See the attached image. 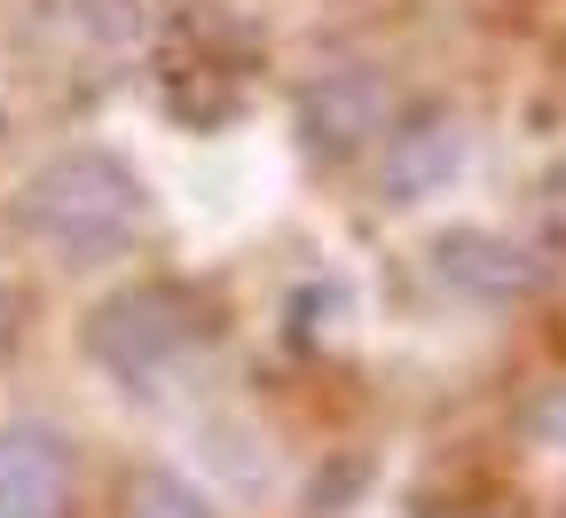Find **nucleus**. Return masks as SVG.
<instances>
[{
    "label": "nucleus",
    "instance_id": "obj_1",
    "mask_svg": "<svg viewBox=\"0 0 566 518\" xmlns=\"http://www.w3.org/2000/svg\"><path fill=\"white\" fill-rule=\"evenodd\" d=\"M17 220L24 236L63 260V267H87V260H111L134 220H142V181L111 158V150H71V158H48L24 197H17Z\"/></svg>",
    "mask_w": 566,
    "mask_h": 518
},
{
    "label": "nucleus",
    "instance_id": "obj_2",
    "mask_svg": "<svg viewBox=\"0 0 566 518\" xmlns=\"http://www.w3.org/2000/svg\"><path fill=\"white\" fill-rule=\"evenodd\" d=\"M205 338V315H197V299L189 290H174V283H142V290H118V299L95 315V330H87V346L118 369L126 385H150V378H166V369L189 353Z\"/></svg>",
    "mask_w": 566,
    "mask_h": 518
},
{
    "label": "nucleus",
    "instance_id": "obj_3",
    "mask_svg": "<svg viewBox=\"0 0 566 518\" xmlns=\"http://www.w3.org/2000/svg\"><path fill=\"white\" fill-rule=\"evenodd\" d=\"M71 456L48 424H0V518H63Z\"/></svg>",
    "mask_w": 566,
    "mask_h": 518
},
{
    "label": "nucleus",
    "instance_id": "obj_4",
    "mask_svg": "<svg viewBox=\"0 0 566 518\" xmlns=\"http://www.w3.org/2000/svg\"><path fill=\"white\" fill-rule=\"evenodd\" d=\"M464 166V126L457 110H417L401 134H386V197L394 204H424L441 197Z\"/></svg>",
    "mask_w": 566,
    "mask_h": 518
},
{
    "label": "nucleus",
    "instance_id": "obj_5",
    "mask_svg": "<svg viewBox=\"0 0 566 518\" xmlns=\"http://www.w3.org/2000/svg\"><path fill=\"white\" fill-rule=\"evenodd\" d=\"M307 141L323 158H354L370 134H386V87L370 80V71H338V80H323L300 110Z\"/></svg>",
    "mask_w": 566,
    "mask_h": 518
},
{
    "label": "nucleus",
    "instance_id": "obj_6",
    "mask_svg": "<svg viewBox=\"0 0 566 518\" xmlns=\"http://www.w3.org/2000/svg\"><path fill=\"white\" fill-rule=\"evenodd\" d=\"M433 260H441V283L472 290V299H520V290H535V267H527V252H512L504 236H480V229L449 236Z\"/></svg>",
    "mask_w": 566,
    "mask_h": 518
},
{
    "label": "nucleus",
    "instance_id": "obj_7",
    "mask_svg": "<svg viewBox=\"0 0 566 518\" xmlns=\"http://www.w3.org/2000/svg\"><path fill=\"white\" fill-rule=\"evenodd\" d=\"M126 518H212V510H205V495H197L189 479H174V472H142V479L126 487Z\"/></svg>",
    "mask_w": 566,
    "mask_h": 518
},
{
    "label": "nucleus",
    "instance_id": "obj_8",
    "mask_svg": "<svg viewBox=\"0 0 566 518\" xmlns=\"http://www.w3.org/2000/svg\"><path fill=\"white\" fill-rule=\"evenodd\" d=\"M9 338H17V299L0 290V346H9Z\"/></svg>",
    "mask_w": 566,
    "mask_h": 518
},
{
    "label": "nucleus",
    "instance_id": "obj_9",
    "mask_svg": "<svg viewBox=\"0 0 566 518\" xmlns=\"http://www.w3.org/2000/svg\"><path fill=\"white\" fill-rule=\"evenodd\" d=\"M449 518H472V510H449Z\"/></svg>",
    "mask_w": 566,
    "mask_h": 518
}]
</instances>
